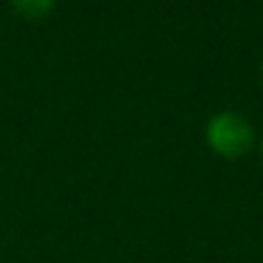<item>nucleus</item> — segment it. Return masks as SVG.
Segmentation results:
<instances>
[{
	"label": "nucleus",
	"instance_id": "nucleus-4",
	"mask_svg": "<svg viewBox=\"0 0 263 263\" xmlns=\"http://www.w3.org/2000/svg\"><path fill=\"white\" fill-rule=\"evenodd\" d=\"M260 77H263V63H260Z\"/></svg>",
	"mask_w": 263,
	"mask_h": 263
},
{
	"label": "nucleus",
	"instance_id": "nucleus-1",
	"mask_svg": "<svg viewBox=\"0 0 263 263\" xmlns=\"http://www.w3.org/2000/svg\"><path fill=\"white\" fill-rule=\"evenodd\" d=\"M206 144L212 153L223 156V159H240L257 144L255 127L238 110H218L210 122H206Z\"/></svg>",
	"mask_w": 263,
	"mask_h": 263
},
{
	"label": "nucleus",
	"instance_id": "nucleus-3",
	"mask_svg": "<svg viewBox=\"0 0 263 263\" xmlns=\"http://www.w3.org/2000/svg\"><path fill=\"white\" fill-rule=\"evenodd\" d=\"M260 156H263V139H260Z\"/></svg>",
	"mask_w": 263,
	"mask_h": 263
},
{
	"label": "nucleus",
	"instance_id": "nucleus-2",
	"mask_svg": "<svg viewBox=\"0 0 263 263\" xmlns=\"http://www.w3.org/2000/svg\"><path fill=\"white\" fill-rule=\"evenodd\" d=\"M54 3H57V0H12L14 12L29 17V20H40V17H46V14H51Z\"/></svg>",
	"mask_w": 263,
	"mask_h": 263
}]
</instances>
